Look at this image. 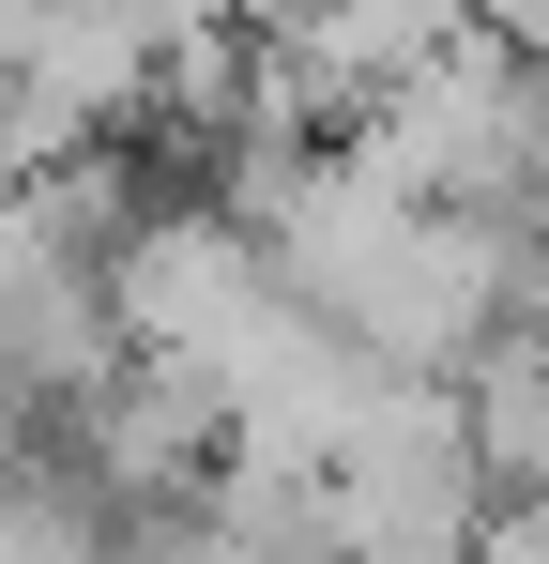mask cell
<instances>
[{"instance_id":"cell-2","label":"cell","mask_w":549,"mask_h":564,"mask_svg":"<svg viewBox=\"0 0 549 564\" xmlns=\"http://www.w3.org/2000/svg\"><path fill=\"white\" fill-rule=\"evenodd\" d=\"M458 564H549V503L519 488L504 519H473V550H458Z\"/></svg>"},{"instance_id":"cell-1","label":"cell","mask_w":549,"mask_h":564,"mask_svg":"<svg viewBox=\"0 0 549 564\" xmlns=\"http://www.w3.org/2000/svg\"><path fill=\"white\" fill-rule=\"evenodd\" d=\"M92 534H107V503L77 473H46V458L0 473V564H92Z\"/></svg>"}]
</instances>
